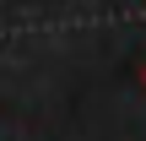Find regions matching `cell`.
<instances>
[{
	"label": "cell",
	"mask_w": 146,
	"mask_h": 141,
	"mask_svg": "<svg viewBox=\"0 0 146 141\" xmlns=\"http://www.w3.org/2000/svg\"><path fill=\"white\" fill-rule=\"evenodd\" d=\"M141 5H146V0H141Z\"/></svg>",
	"instance_id": "1"
},
{
	"label": "cell",
	"mask_w": 146,
	"mask_h": 141,
	"mask_svg": "<svg viewBox=\"0 0 146 141\" xmlns=\"http://www.w3.org/2000/svg\"><path fill=\"white\" fill-rule=\"evenodd\" d=\"M141 82H146V76H141Z\"/></svg>",
	"instance_id": "2"
}]
</instances>
